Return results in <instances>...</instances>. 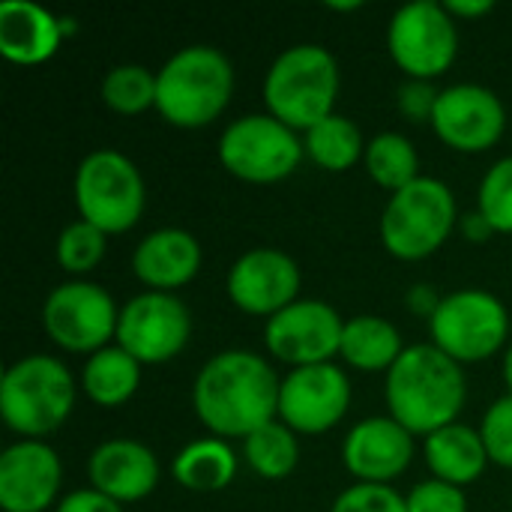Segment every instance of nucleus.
Here are the masks:
<instances>
[{"label": "nucleus", "instance_id": "f257e3e1", "mask_svg": "<svg viewBox=\"0 0 512 512\" xmlns=\"http://www.w3.org/2000/svg\"><path fill=\"white\" fill-rule=\"evenodd\" d=\"M279 387L282 378L261 354L228 348L201 366L192 384V408L213 438L243 441L279 420Z\"/></svg>", "mask_w": 512, "mask_h": 512}, {"label": "nucleus", "instance_id": "f03ea898", "mask_svg": "<svg viewBox=\"0 0 512 512\" xmlns=\"http://www.w3.org/2000/svg\"><path fill=\"white\" fill-rule=\"evenodd\" d=\"M384 399L396 423L414 438H429L432 432L459 423L468 402L465 366L450 360L432 342L408 345L387 372Z\"/></svg>", "mask_w": 512, "mask_h": 512}, {"label": "nucleus", "instance_id": "7ed1b4c3", "mask_svg": "<svg viewBox=\"0 0 512 512\" xmlns=\"http://www.w3.org/2000/svg\"><path fill=\"white\" fill-rule=\"evenodd\" d=\"M234 96V63L216 45H186L156 69V111L168 126L204 129Z\"/></svg>", "mask_w": 512, "mask_h": 512}, {"label": "nucleus", "instance_id": "20e7f679", "mask_svg": "<svg viewBox=\"0 0 512 512\" xmlns=\"http://www.w3.org/2000/svg\"><path fill=\"white\" fill-rule=\"evenodd\" d=\"M339 87L342 72L336 54L318 42H300L270 63L264 75V105L267 114L294 132H309L336 114Z\"/></svg>", "mask_w": 512, "mask_h": 512}, {"label": "nucleus", "instance_id": "39448f33", "mask_svg": "<svg viewBox=\"0 0 512 512\" xmlns=\"http://www.w3.org/2000/svg\"><path fill=\"white\" fill-rule=\"evenodd\" d=\"M78 381L69 366L51 354L15 360L0 381V414L18 441H45L75 411Z\"/></svg>", "mask_w": 512, "mask_h": 512}, {"label": "nucleus", "instance_id": "423d86ee", "mask_svg": "<svg viewBox=\"0 0 512 512\" xmlns=\"http://www.w3.org/2000/svg\"><path fill=\"white\" fill-rule=\"evenodd\" d=\"M453 189L438 177H420L390 195L381 213V243L399 261L432 258L459 228Z\"/></svg>", "mask_w": 512, "mask_h": 512}, {"label": "nucleus", "instance_id": "0eeeda50", "mask_svg": "<svg viewBox=\"0 0 512 512\" xmlns=\"http://www.w3.org/2000/svg\"><path fill=\"white\" fill-rule=\"evenodd\" d=\"M72 198L78 219L96 225L102 234L132 231L147 207V183L138 165L111 147L87 153L72 180Z\"/></svg>", "mask_w": 512, "mask_h": 512}, {"label": "nucleus", "instance_id": "6e6552de", "mask_svg": "<svg viewBox=\"0 0 512 512\" xmlns=\"http://www.w3.org/2000/svg\"><path fill=\"white\" fill-rule=\"evenodd\" d=\"M432 345L459 366L492 360L510 345L507 303L483 288H459L441 297V306L429 318Z\"/></svg>", "mask_w": 512, "mask_h": 512}, {"label": "nucleus", "instance_id": "1a4fd4ad", "mask_svg": "<svg viewBox=\"0 0 512 512\" xmlns=\"http://www.w3.org/2000/svg\"><path fill=\"white\" fill-rule=\"evenodd\" d=\"M216 150L222 168L231 177L255 186L288 180L306 156L300 132H294L267 111L231 120L222 129Z\"/></svg>", "mask_w": 512, "mask_h": 512}, {"label": "nucleus", "instance_id": "9d476101", "mask_svg": "<svg viewBox=\"0 0 512 512\" xmlns=\"http://www.w3.org/2000/svg\"><path fill=\"white\" fill-rule=\"evenodd\" d=\"M387 51L405 78L435 81L450 72L459 57V21L444 3H405L387 24Z\"/></svg>", "mask_w": 512, "mask_h": 512}, {"label": "nucleus", "instance_id": "9b49d317", "mask_svg": "<svg viewBox=\"0 0 512 512\" xmlns=\"http://www.w3.org/2000/svg\"><path fill=\"white\" fill-rule=\"evenodd\" d=\"M117 324H120V309L114 297L84 279H69L60 282L57 288L48 291L42 303V330L45 336L69 351V354H96L117 342Z\"/></svg>", "mask_w": 512, "mask_h": 512}, {"label": "nucleus", "instance_id": "f8f14e48", "mask_svg": "<svg viewBox=\"0 0 512 512\" xmlns=\"http://www.w3.org/2000/svg\"><path fill=\"white\" fill-rule=\"evenodd\" d=\"M192 339V312L177 294L141 291L120 306L117 342L144 369L177 360Z\"/></svg>", "mask_w": 512, "mask_h": 512}, {"label": "nucleus", "instance_id": "ddd939ff", "mask_svg": "<svg viewBox=\"0 0 512 512\" xmlns=\"http://www.w3.org/2000/svg\"><path fill=\"white\" fill-rule=\"evenodd\" d=\"M342 333L345 318L327 300H297L264 321V345L288 369L333 363L342 348Z\"/></svg>", "mask_w": 512, "mask_h": 512}, {"label": "nucleus", "instance_id": "4468645a", "mask_svg": "<svg viewBox=\"0 0 512 512\" xmlns=\"http://www.w3.org/2000/svg\"><path fill=\"white\" fill-rule=\"evenodd\" d=\"M351 399V381L336 363L288 369L279 387V420L294 435H327L345 420Z\"/></svg>", "mask_w": 512, "mask_h": 512}, {"label": "nucleus", "instance_id": "2eb2a0df", "mask_svg": "<svg viewBox=\"0 0 512 512\" xmlns=\"http://www.w3.org/2000/svg\"><path fill=\"white\" fill-rule=\"evenodd\" d=\"M300 285L303 276L297 261L273 246L243 252L225 276V294L231 306L249 318H264V321L297 303Z\"/></svg>", "mask_w": 512, "mask_h": 512}, {"label": "nucleus", "instance_id": "dca6fc26", "mask_svg": "<svg viewBox=\"0 0 512 512\" xmlns=\"http://www.w3.org/2000/svg\"><path fill=\"white\" fill-rule=\"evenodd\" d=\"M432 129L456 153H486L498 147L507 132L504 99L474 81L450 84L438 96Z\"/></svg>", "mask_w": 512, "mask_h": 512}, {"label": "nucleus", "instance_id": "f3484780", "mask_svg": "<svg viewBox=\"0 0 512 512\" xmlns=\"http://www.w3.org/2000/svg\"><path fill=\"white\" fill-rule=\"evenodd\" d=\"M63 465L45 441H15L0 456V510L45 512L57 507Z\"/></svg>", "mask_w": 512, "mask_h": 512}, {"label": "nucleus", "instance_id": "a211bd4d", "mask_svg": "<svg viewBox=\"0 0 512 512\" xmlns=\"http://www.w3.org/2000/svg\"><path fill=\"white\" fill-rule=\"evenodd\" d=\"M414 435L387 417H366L345 435L342 462L357 483L390 486L414 462Z\"/></svg>", "mask_w": 512, "mask_h": 512}, {"label": "nucleus", "instance_id": "6ab92c4d", "mask_svg": "<svg viewBox=\"0 0 512 512\" xmlns=\"http://www.w3.org/2000/svg\"><path fill=\"white\" fill-rule=\"evenodd\" d=\"M90 489L123 504H138L150 498L162 480L159 456L135 438L102 441L87 459Z\"/></svg>", "mask_w": 512, "mask_h": 512}, {"label": "nucleus", "instance_id": "aec40b11", "mask_svg": "<svg viewBox=\"0 0 512 512\" xmlns=\"http://www.w3.org/2000/svg\"><path fill=\"white\" fill-rule=\"evenodd\" d=\"M201 264V243L186 228H156L132 252V273L147 291L174 294L201 273Z\"/></svg>", "mask_w": 512, "mask_h": 512}, {"label": "nucleus", "instance_id": "412c9836", "mask_svg": "<svg viewBox=\"0 0 512 512\" xmlns=\"http://www.w3.org/2000/svg\"><path fill=\"white\" fill-rule=\"evenodd\" d=\"M63 45L60 15L33 0L0 3V54L15 66H39Z\"/></svg>", "mask_w": 512, "mask_h": 512}, {"label": "nucleus", "instance_id": "4be33fe9", "mask_svg": "<svg viewBox=\"0 0 512 512\" xmlns=\"http://www.w3.org/2000/svg\"><path fill=\"white\" fill-rule=\"evenodd\" d=\"M423 456L435 480H444L459 489L477 483L492 465L483 447L480 429L465 426V423L444 426L432 432L429 438H423Z\"/></svg>", "mask_w": 512, "mask_h": 512}, {"label": "nucleus", "instance_id": "5701e85b", "mask_svg": "<svg viewBox=\"0 0 512 512\" xmlns=\"http://www.w3.org/2000/svg\"><path fill=\"white\" fill-rule=\"evenodd\" d=\"M405 354L402 333L393 321L381 315H354L345 318V333H342V348L339 357L357 369V372H390L396 360Z\"/></svg>", "mask_w": 512, "mask_h": 512}, {"label": "nucleus", "instance_id": "b1692460", "mask_svg": "<svg viewBox=\"0 0 512 512\" xmlns=\"http://www.w3.org/2000/svg\"><path fill=\"white\" fill-rule=\"evenodd\" d=\"M240 468V456L225 438H198L180 447L171 462V477L186 492H222L234 483Z\"/></svg>", "mask_w": 512, "mask_h": 512}, {"label": "nucleus", "instance_id": "393cba45", "mask_svg": "<svg viewBox=\"0 0 512 512\" xmlns=\"http://www.w3.org/2000/svg\"><path fill=\"white\" fill-rule=\"evenodd\" d=\"M144 366L123 351L120 345H108L84 360L81 369V390L99 408H123L141 387Z\"/></svg>", "mask_w": 512, "mask_h": 512}, {"label": "nucleus", "instance_id": "a878e982", "mask_svg": "<svg viewBox=\"0 0 512 512\" xmlns=\"http://www.w3.org/2000/svg\"><path fill=\"white\" fill-rule=\"evenodd\" d=\"M366 138L360 132V126L345 117V114H330L327 120H321L318 126H312L309 132H303V147L306 156L330 174H345L351 171L357 162H363L366 156Z\"/></svg>", "mask_w": 512, "mask_h": 512}, {"label": "nucleus", "instance_id": "bb28decb", "mask_svg": "<svg viewBox=\"0 0 512 512\" xmlns=\"http://www.w3.org/2000/svg\"><path fill=\"white\" fill-rule=\"evenodd\" d=\"M363 165H366V174L372 177V183L387 189L390 195L423 177L420 153L411 144V138L402 132H378L375 138H369Z\"/></svg>", "mask_w": 512, "mask_h": 512}, {"label": "nucleus", "instance_id": "cd10ccee", "mask_svg": "<svg viewBox=\"0 0 512 512\" xmlns=\"http://www.w3.org/2000/svg\"><path fill=\"white\" fill-rule=\"evenodd\" d=\"M243 462L261 480H285L297 471L300 462L297 435L282 420H273L243 438Z\"/></svg>", "mask_w": 512, "mask_h": 512}, {"label": "nucleus", "instance_id": "c85d7f7f", "mask_svg": "<svg viewBox=\"0 0 512 512\" xmlns=\"http://www.w3.org/2000/svg\"><path fill=\"white\" fill-rule=\"evenodd\" d=\"M102 102L123 117L156 108V72L141 63L111 66L102 78Z\"/></svg>", "mask_w": 512, "mask_h": 512}, {"label": "nucleus", "instance_id": "c756f323", "mask_svg": "<svg viewBox=\"0 0 512 512\" xmlns=\"http://www.w3.org/2000/svg\"><path fill=\"white\" fill-rule=\"evenodd\" d=\"M105 249H108V234H102L96 225L84 219H75L57 237V264L72 279L87 276L102 264Z\"/></svg>", "mask_w": 512, "mask_h": 512}, {"label": "nucleus", "instance_id": "7c9ffc66", "mask_svg": "<svg viewBox=\"0 0 512 512\" xmlns=\"http://www.w3.org/2000/svg\"><path fill=\"white\" fill-rule=\"evenodd\" d=\"M477 210L498 234H512V156L498 159L480 180Z\"/></svg>", "mask_w": 512, "mask_h": 512}, {"label": "nucleus", "instance_id": "2f4dec72", "mask_svg": "<svg viewBox=\"0 0 512 512\" xmlns=\"http://www.w3.org/2000/svg\"><path fill=\"white\" fill-rule=\"evenodd\" d=\"M480 438L489 453V462L512 471V396L495 399L480 423Z\"/></svg>", "mask_w": 512, "mask_h": 512}, {"label": "nucleus", "instance_id": "473e14b6", "mask_svg": "<svg viewBox=\"0 0 512 512\" xmlns=\"http://www.w3.org/2000/svg\"><path fill=\"white\" fill-rule=\"evenodd\" d=\"M330 512H408V504L393 486L354 483L333 501Z\"/></svg>", "mask_w": 512, "mask_h": 512}, {"label": "nucleus", "instance_id": "72a5a7b5", "mask_svg": "<svg viewBox=\"0 0 512 512\" xmlns=\"http://www.w3.org/2000/svg\"><path fill=\"white\" fill-rule=\"evenodd\" d=\"M408 512H468V495L444 480H423L405 495Z\"/></svg>", "mask_w": 512, "mask_h": 512}, {"label": "nucleus", "instance_id": "f704fd0d", "mask_svg": "<svg viewBox=\"0 0 512 512\" xmlns=\"http://www.w3.org/2000/svg\"><path fill=\"white\" fill-rule=\"evenodd\" d=\"M438 96H441V90L435 87V81L405 78L396 90V108L408 123H432Z\"/></svg>", "mask_w": 512, "mask_h": 512}, {"label": "nucleus", "instance_id": "c9c22d12", "mask_svg": "<svg viewBox=\"0 0 512 512\" xmlns=\"http://www.w3.org/2000/svg\"><path fill=\"white\" fill-rule=\"evenodd\" d=\"M54 512H123V507L96 489H75V492L60 498Z\"/></svg>", "mask_w": 512, "mask_h": 512}, {"label": "nucleus", "instance_id": "e433bc0d", "mask_svg": "<svg viewBox=\"0 0 512 512\" xmlns=\"http://www.w3.org/2000/svg\"><path fill=\"white\" fill-rule=\"evenodd\" d=\"M459 231L468 243H489L498 231L492 228V222L480 213V210H471V213H462L459 219Z\"/></svg>", "mask_w": 512, "mask_h": 512}, {"label": "nucleus", "instance_id": "4c0bfd02", "mask_svg": "<svg viewBox=\"0 0 512 512\" xmlns=\"http://www.w3.org/2000/svg\"><path fill=\"white\" fill-rule=\"evenodd\" d=\"M405 303H408V309H411L414 315H423V318L429 321V318L435 315V309L441 306V297L435 294L432 285H414V288L408 291Z\"/></svg>", "mask_w": 512, "mask_h": 512}, {"label": "nucleus", "instance_id": "58836bf2", "mask_svg": "<svg viewBox=\"0 0 512 512\" xmlns=\"http://www.w3.org/2000/svg\"><path fill=\"white\" fill-rule=\"evenodd\" d=\"M444 6L456 21H474V18H483L489 12H495L492 0H447Z\"/></svg>", "mask_w": 512, "mask_h": 512}, {"label": "nucleus", "instance_id": "ea45409f", "mask_svg": "<svg viewBox=\"0 0 512 512\" xmlns=\"http://www.w3.org/2000/svg\"><path fill=\"white\" fill-rule=\"evenodd\" d=\"M501 375H504V384H507V393L512 396V342L504 351V360H501Z\"/></svg>", "mask_w": 512, "mask_h": 512}, {"label": "nucleus", "instance_id": "a19ab883", "mask_svg": "<svg viewBox=\"0 0 512 512\" xmlns=\"http://www.w3.org/2000/svg\"><path fill=\"white\" fill-rule=\"evenodd\" d=\"M327 9H330V12H357V9H363V3H360V0H348V3L330 0V3H327Z\"/></svg>", "mask_w": 512, "mask_h": 512}, {"label": "nucleus", "instance_id": "79ce46f5", "mask_svg": "<svg viewBox=\"0 0 512 512\" xmlns=\"http://www.w3.org/2000/svg\"><path fill=\"white\" fill-rule=\"evenodd\" d=\"M60 27H63V39H66V36H72L78 30V21L69 18V15H60Z\"/></svg>", "mask_w": 512, "mask_h": 512}]
</instances>
